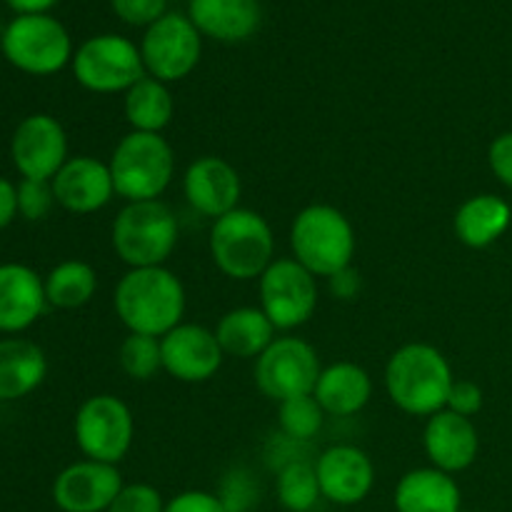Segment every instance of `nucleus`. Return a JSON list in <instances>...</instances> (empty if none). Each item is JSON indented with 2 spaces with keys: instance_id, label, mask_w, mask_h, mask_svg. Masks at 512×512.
I'll use <instances>...</instances> for the list:
<instances>
[{
  "instance_id": "obj_42",
  "label": "nucleus",
  "mask_w": 512,
  "mask_h": 512,
  "mask_svg": "<svg viewBox=\"0 0 512 512\" xmlns=\"http://www.w3.org/2000/svg\"><path fill=\"white\" fill-rule=\"evenodd\" d=\"M3 33H5V23L3 18H0V43H3Z\"/></svg>"
},
{
  "instance_id": "obj_13",
  "label": "nucleus",
  "mask_w": 512,
  "mask_h": 512,
  "mask_svg": "<svg viewBox=\"0 0 512 512\" xmlns=\"http://www.w3.org/2000/svg\"><path fill=\"white\" fill-rule=\"evenodd\" d=\"M10 158L23 180H53L68 163V133L50 113H33L10 138Z\"/></svg>"
},
{
  "instance_id": "obj_9",
  "label": "nucleus",
  "mask_w": 512,
  "mask_h": 512,
  "mask_svg": "<svg viewBox=\"0 0 512 512\" xmlns=\"http://www.w3.org/2000/svg\"><path fill=\"white\" fill-rule=\"evenodd\" d=\"M73 435L83 458L108 465L123 463L135 440L133 410L118 395H90L75 413Z\"/></svg>"
},
{
  "instance_id": "obj_5",
  "label": "nucleus",
  "mask_w": 512,
  "mask_h": 512,
  "mask_svg": "<svg viewBox=\"0 0 512 512\" xmlns=\"http://www.w3.org/2000/svg\"><path fill=\"white\" fill-rule=\"evenodd\" d=\"M178 215L163 200L125 203L110 228L115 255L128 268L165 265L178 248Z\"/></svg>"
},
{
  "instance_id": "obj_35",
  "label": "nucleus",
  "mask_w": 512,
  "mask_h": 512,
  "mask_svg": "<svg viewBox=\"0 0 512 512\" xmlns=\"http://www.w3.org/2000/svg\"><path fill=\"white\" fill-rule=\"evenodd\" d=\"M105 512H165V500L150 483H128Z\"/></svg>"
},
{
  "instance_id": "obj_17",
  "label": "nucleus",
  "mask_w": 512,
  "mask_h": 512,
  "mask_svg": "<svg viewBox=\"0 0 512 512\" xmlns=\"http://www.w3.org/2000/svg\"><path fill=\"white\" fill-rule=\"evenodd\" d=\"M183 195L198 215L218 220L240 208L243 180L233 163L218 155H200L185 168Z\"/></svg>"
},
{
  "instance_id": "obj_39",
  "label": "nucleus",
  "mask_w": 512,
  "mask_h": 512,
  "mask_svg": "<svg viewBox=\"0 0 512 512\" xmlns=\"http://www.w3.org/2000/svg\"><path fill=\"white\" fill-rule=\"evenodd\" d=\"M328 288L333 298L353 300L355 295L360 293V273L350 265V268L340 270V273H335L333 278H328Z\"/></svg>"
},
{
  "instance_id": "obj_28",
  "label": "nucleus",
  "mask_w": 512,
  "mask_h": 512,
  "mask_svg": "<svg viewBox=\"0 0 512 512\" xmlns=\"http://www.w3.org/2000/svg\"><path fill=\"white\" fill-rule=\"evenodd\" d=\"M45 298L50 308H85L98 293V273L85 260H63L45 275Z\"/></svg>"
},
{
  "instance_id": "obj_31",
  "label": "nucleus",
  "mask_w": 512,
  "mask_h": 512,
  "mask_svg": "<svg viewBox=\"0 0 512 512\" xmlns=\"http://www.w3.org/2000/svg\"><path fill=\"white\" fill-rule=\"evenodd\" d=\"M325 413L313 395H300L278 403V425L280 433L298 443H310L323 430Z\"/></svg>"
},
{
  "instance_id": "obj_18",
  "label": "nucleus",
  "mask_w": 512,
  "mask_h": 512,
  "mask_svg": "<svg viewBox=\"0 0 512 512\" xmlns=\"http://www.w3.org/2000/svg\"><path fill=\"white\" fill-rule=\"evenodd\" d=\"M55 203L73 215H90L108 208L115 198L108 163L93 155H70L53 180Z\"/></svg>"
},
{
  "instance_id": "obj_38",
  "label": "nucleus",
  "mask_w": 512,
  "mask_h": 512,
  "mask_svg": "<svg viewBox=\"0 0 512 512\" xmlns=\"http://www.w3.org/2000/svg\"><path fill=\"white\" fill-rule=\"evenodd\" d=\"M488 165L495 178L512 190V130H505L493 138L488 148Z\"/></svg>"
},
{
  "instance_id": "obj_20",
  "label": "nucleus",
  "mask_w": 512,
  "mask_h": 512,
  "mask_svg": "<svg viewBox=\"0 0 512 512\" xmlns=\"http://www.w3.org/2000/svg\"><path fill=\"white\" fill-rule=\"evenodd\" d=\"M45 310V280L23 263L0 265V333H25L43 318Z\"/></svg>"
},
{
  "instance_id": "obj_1",
  "label": "nucleus",
  "mask_w": 512,
  "mask_h": 512,
  "mask_svg": "<svg viewBox=\"0 0 512 512\" xmlns=\"http://www.w3.org/2000/svg\"><path fill=\"white\" fill-rule=\"evenodd\" d=\"M113 308L128 333L163 338L183 323L188 298L178 275L165 265L128 268L115 283Z\"/></svg>"
},
{
  "instance_id": "obj_8",
  "label": "nucleus",
  "mask_w": 512,
  "mask_h": 512,
  "mask_svg": "<svg viewBox=\"0 0 512 512\" xmlns=\"http://www.w3.org/2000/svg\"><path fill=\"white\" fill-rule=\"evenodd\" d=\"M70 68L80 88L98 95L125 93L145 78L138 43L118 33H100L83 40L75 48Z\"/></svg>"
},
{
  "instance_id": "obj_33",
  "label": "nucleus",
  "mask_w": 512,
  "mask_h": 512,
  "mask_svg": "<svg viewBox=\"0 0 512 512\" xmlns=\"http://www.w3.org/2000/svg\"><path fill=\"white\" fill-rule=\"evenodd\" d=\"M55 193L50 180H20L18 183V215L30 220H45L55 208Z\"/></svg>"
},
{
  "instance_id": "obj_41",
  "label": "nucleus",
  "mask_w": 512,
  "mask_h": 512,
  "mask_svg": "<svg viewBox=\"0 0 512 512\" xmlns=\"http://www.w3.org/2000/svg\"><path fill=\"white\" fill-rule=\"evenodd\" d=\"M10 8L18 15H30V13H50V8L60 3V0H5Z\"/></svg>"
},
{
  "instance_id": "obj_24",
  "label": "nucleus",
  "mask_w": 512,
  "mask_h": 512,
  "mask_svg": "<svg viewBox=\"0 0 512 512\" xmlns=\"http://www.w3.org/2000/svg\"><path fill=\"white\" fill-rule=\"evenodd\" d=\"M512 223V208L508 200L495 193H480L463 200L455 210V238L473 250H485L498 243L508 233Z\"/></svg>"
},
{
  "instance_id": "obj_21",
  "label": "nucleus",
  "mask_w": 512,
  "mask_h": 512,
  "mask_svg": "<svg viewBox=\"0 0 512 512\" xmlns=\"http://www.w3.org/2000/svg\"><path fill=\"white\" fill-rule=\"evenodd\" d=\"M188 18L203 38L245 43L263 23L260 0H188Z\"/></svg>"
},
{
  "instance_id": "obj_15",
  "label": "nucleus",
  "mask_w": 512,
  "mask_h": 512,
  "mask_svg": "<svg viewBox=\"0 0 512 512\" xmlns=\"http://www.w3.org/2000/svg\"><path fill=\"white\" fill-rule=\"evenodd\" d=\"M123 485L118 465L83 458L55 475L53 503L60 512H105Z\"/></svg>"
},
{
  "instance_id": "obj_26",
  "label": "nucleus",
  "mask_w": 512,
  "mask_h": 512,
  "mask_svg": "<svg viewBox=\"0 0 512 512\" xmlns=\"http://www.w3.org/2000/svg\"><path fill=\"white\" fill-rule=\"evenodd\" d=\"M215 338L225 355L240 360H258L270 348L278 330L258 305L233 308L215 325Z\"/></svg>"
},
{
  "instance_id": "obj_2",
  "label": "nucleus",
  "mask_w": 512,
  "mask_h": 512,
  "mask_svg": "<svg viewBox=\"0 0 512 512\" xmlns=\"http://www.w3.org/2000/svg\"><path fill=\"white\" fill-rule=\"evenodd\" d=\"M385 393L405 415L425 418L448 405L455 383L453 368L443 350L430 343H405L385 363Z\"/></svg>"
},
{
  "instance_id": "obj_23",
  "label": "nucleus",
  "mask_w": 512,
  "mask_h": 512,
  "mask_svg": "<svg viewBox=\"0 0 512 512\" xmlns=\"http://www.w3.org/2000/svg\"><path fill=\"white\" fill-rule=\"evenodd\" d=\"M395 512H460L463 493L455 475L433 468L408 470L393 493Z\"/></svg>"
},
{
  "instance_id": "obj_25",
  "label": "nucleus",
  "mask_w": 512,
  "mask_h": 512,
  "mask_svg": "<svg viewBox=\"0 0 512 512\" xmlns=\"http://www.w3.org/2000/svg\"><path fill=\"white\" fill-rule=\"evenodd\" d=\"M48 358L43 348L28 338L0 340V403L28 398L43 385Z\"/></svg>"
},
{
  "instance_id": "obj_7",
  "label": "nucleus",
  "mask_w": 512,
  "mask_h": 512,
  "mask_svg": "<svg viewBox=\"0 0 512 512\" xmlns=\"http://www.w3.org/2000/svg\"><path fill=\"white\" fill-rule=\"evenodd\" d=\"M0 50L13 68L35 78L60 73L75 55L68 28L50 13L15 15L5 25Z\"/></svg>"
},
{
  "instance_id": "obj_29",
  "label": "nucleus",
  "mask_w": 512,
  "mask_h": 512,
  "mask_svg": "<svg viewBox=\"0 0 512 512\" xmlns=\"http://www.w3.org/2000/svg\"><path fill=\"white\" fill-rule=\"evenodd\" d=\"M278 500L288 512H310L323 500L313 460H295L275 473Z\"/></svg>"
},
{
  "instance_id": "obj_40",
  "label": "nucleus",
  "mask_w": 512,
  "mask_h": 512,
  "mask_svg": "<svg viewBox=\"0 0 512 512\" xmlns=\"http://www.w3.org/2000/svg\"><path fill=\"white\" fill-rule=\"evenodd\" d=\"M18 218V185L0 175V230Z\"/></svg>"
},
{
  "instance_id": "obj_11",
  "label": "nucleus",
  "mask_w": 512,
  "mask_h": 512,
  "mask_svg": "<svg viewBox=\"0 0 512 512\" xmlns=\"http://www.w3.org/2000/svg\"><path fill=\"white\" fill-rule=\"evenodd\" d=\"M318 350L295 335H278L270 348L255 360V388L273 403L313 395L320 378Z\"/></svg>"
},
{
  "instance_id": "obj_6",
  "label": "nucleus",
  "mask_w": 512,
  "mask_h": 512,
  "mask_svg": "<svg viewBox=\"0 0 512 512\" xmlns=\"http://www.w3.org/2000/svg\"><path fill=\"white\" fill-rule=\"evenodd\" d=\"M108 168L115 195L125 203L160 200L175 178L173 145L158 133L130 130L113 148Z\"/></svg>"
},
{
  "instance_id": "obj_27",
  "label": "nucleus",
  "mask_w": 512,
  "mask_h": 512,
  "mask_svg": "<svg viewBox=\"0 0 512 512\" xmlns=\"http://www.w3.org/2000/svg\"><path fill=\"white\" fill-rule=\"evenodd\" d=\"M123 113L130 130L163 135V130L173 123L175 115V100L173 93H170V85L145 75L133 88L123 93Z\"/></svg>"
},
{
  "instance_id": "obj_19",
  "label": "nucleus",
  "mask_w": 512,
  "mask_h": 512,
  "mask_svg": "<svg viewBox=\"0 0 512 512\" xmlns=\"http://www.w3.org/2000/svg\"><path fill=\"white\" fill-rule=\"evenodd\" d=\"M423 448L433 468L458 475L478 460L480 433L473 418L445 408L425 420Z\"/></svg>"
},
{
  "instance_id": "obj_12",
  "label": "nucleus",
  "mask_w": 512,
  "mask_h": 512,
  "mask_svg": "<svg viewBox=\"0 0 512 512\" xmlns=\"http://www.w3.org/2000/svg\"><path fill=\"white\" fill-rule=\"evenodd\" d=\"M143 55L145 75L160 83H178L188 78L203 55V35L188 18V13H165L158 23L143 30L138 43Z\"/></svg>"
},
{
  "instance_id": "obj_10",
  "label": "nucleus",
  "mask_w": 512,
  "mask_h": 512,
  "mask_svg": "<svg viewBox=\"0 0 512 512\" xmlns=\"http://www.w3.org/2000/svg\"><path fill=\"white\" fill-rule=\"evenodd\" d=\"M258 308L278 333H290L308 323L318 310V278L298 260L275 258L258 278Z\"/></svg>"
},
{
  "instance_id": "obj_32",
  "label": "nucleus",
  "mask_w": 512,
  "mask_h": 512,
  "mask_svg": "<svg viewBox=\"0 0 512 512\" xmlns=\"http://www.w3.org/2000/svg\"><path fill=\"white\" fill-rule=\"evenodd\" d=\"M215 495L223 503L225 512H253L260 505L263 490H260L258 475L248 465H233L220 478Z\"/></svg>"
},
{
  "instance_id": "obj_3",
  "label": "nucleus",
  "mask_w": 512,
  "mask_h": 512,
  "mask_svg": "<svg viewBox=\"0 0 512 512\" xmlns=\"http://www.w3.org/2000/svg\"><path fill=\"white\" fill-rule=\"evenodd\" d=\"M293 258L315 278H333L350 268L358 248L355 228L348 215L328 203L305 205L290 223Z\"/></svg>"
},
{
  "instance_id": "obj_14",
  "label": "nucleus",
  "mask_w": 512,
  "mask_h": 512,
  "mask_svg": "<svg viewBox=\"0 0 512 512\" xmlns=\"http://www.w3.org/2000/svg\"><path fill=\"white\" fill-rule=\"evenodd\" d=\"M163 370L178 383H208L223 368L225 353L215 330L198 323H180L160 338Z\"/></svg>"
},
{
  "instance_id": "obj_22",
  "label": "nucleus",
  "mask_w": 512,
  "mask_h": 512,
  "mask_svg": "<svg viewBox=\"0 0 512 512\" xmlns=\"http://www.w3.org/2000/svg\"><path fill=\"white\" fill-rule=\"evenodd\" d=\"M313 398L330 418H353L363 413L373 398V378L363 365L338 360L320 370Z\"/></svg>"
},
{
  "instance_id": "obj_37",
  "label": "nucleus",
  "mask_w": 512,
  "mask_h": 512,
  "mask_svg": "<svg viewBox=\"0 0 512 512\" xmlns=\"http://www.w3.org/2000/svg\"><path fill=\"white\" fill-rule=\"evenodd\" d=\"M165 512H225L223 503L208 490H183L165 500Z\"/></svg>"
},
{
  "instance_id": "obj_34",
  "label": "nucleus",
  "mask_w": 512,
  "mask_h": 512,
  "mask_svg": "<svg viewBox=\"0 0 512 512\" xmlns=\"http://www.w3.org/2000/svg\"><path fill=\"white\" fill-rule=\"evenodd\" d=\"M110 10L125 25L143 30L170 13L168 0H110Z\"/></svg>"
},
{
  "instance_id": "obj_4",
  "label": "nucleus",
  "mask_w": 512,
  "mask_h": 512,
  "mask_svg": "<svg viewBox=\"0 0 512 512\" xmlns=\"http://www.w3.org/2000/svg\"><path fill=\"white\" fill-rule=\"evenodd\" d=\"M213 265L230 280H258L275 260V235L263 213L235 208L213 220L208 235Z\"/></svg>"
},
{
  "instance_id": "obj_36",
  "label": "nucleus",
  "mask_w": 512,
  "mask_h": 512,
  "mask_svg": "<svg viewBox=\"0 0 512 512\" xmlns=\"http://www.w3.org/2000/svg\"><path fill=\"white\" fill-rule=\"evenodd\" d=\"M483 388L473 380H458L455 378L453 388H450L448 395V405L445 408L453 410V413L465 415V418H475V415L483 410Z\"/></svg>"
},
{
  "instance_id": "obj_16",
  "label": "nucleus",
  "mask_w": 512,
  "mask_h": 512,
  "mask_svg": "<svg viewBox=\"0 0 512 512\" xmlns=\"http://www.w3.org/2000/svg\"><path fill=\"white\" fill-rule=\"evenodd\" d=\"M315 463L320 493L328 503L350 508L363 503L375 485L373 458L358 445H330L325 448Z\"/></svg>"
},
{
  "instance_id": "obj_30",
  "label": "nucleus",
  "mask_w": 512,
  "mask_h": 512,
  "mask_svg": "<svg viewBox=\"0 0 512 512\" xmlns=\"http://www.w3.org/2000/svg\"><path fill=\"white\" fill-rule=\"evenodd\" d=\"M120 370L130 380L148 383L163 370V350H160V338L153 335L128 333L118 348Z\"/></svg>"
}]
</instances>
